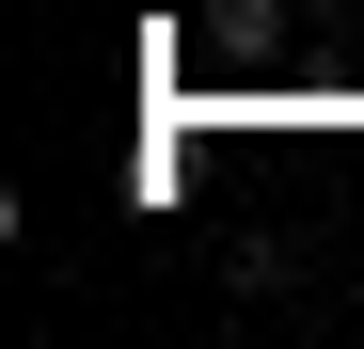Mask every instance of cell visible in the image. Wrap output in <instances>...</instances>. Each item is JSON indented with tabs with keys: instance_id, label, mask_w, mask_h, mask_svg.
Returning <instances> with one entry per match:
<instances>
[]
</instances>
